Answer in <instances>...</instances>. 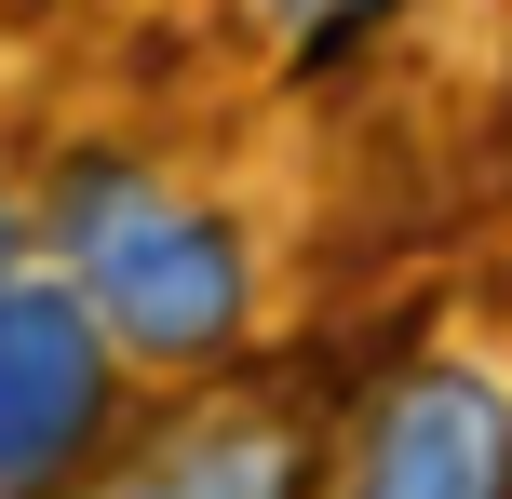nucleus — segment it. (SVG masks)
Masks as SVG:
<instances>
[{
    "label": "nucleus",
    "mask_w": 512,
    "mask_h": 499,
    "mask_svg": "<svg viewBox=\"0 0 512 499\" xmlns=\"http://www.w3.org/2000/svg\"><path fill=\"white\" fill-rule=\"evenodd\" d=\"M122 499H297V446L256 419H189V432H162V459Z\"/></svg>",
    "instance_id": "nucleus-4"
},
{
    "label": "nucleus",
    "mask_w": 512,
    "mask_h": 499,
    "mask_svg": "<svg viewBox=\"0 0 512 499\" xmlns=\"http://www.w3.org/2000/svg\"><path fill=\"white\" fill-rule=\"evenodd\" d=\"M108 405H122V338L81 284H0V499L68 486L108 446Z\"/></svg>",
    "instance_id": "nucleus-2"
},
{
    "label": "nucleus",
    "mask_w": 512,
    "mask_h": 499,
    "mask_svg": "<svg viewBox=\"0 0 512 499\" xmlns=\"http://www.w3.org/2000/svg\"><path fill=\"white\" fill-rule=\"evenodd\" d=\"M54 243L81 257V297L108 311V338L149 351V365H203V351L243 338V243L216 230V216L162 203L135 162H81L68 189H54Z\"/></svg>",
    "instance_id": "nucleus-1"
},
{
    "label": "nucleus",
    "mask_w": 512,
    "mask_h": 499,
    "mask_svg": "<svg viewBox=\"0 0 512 499\" xmlns=\"http://www.w3.org/2000/svg\"><path fill=\"white\" fill-rule=\"evenodd\" d=\"M14 257H27V216H14V203H0V284H14Z\"/></svg>",
    "instance_id": "nucleus-5"
},
{
    "label": "nucleus",
    "mask_w": 512,
    "mask_h": 499,
    "mask_svg": "<svg viewBox=\"0 0 512 499\" xmlns=\"http://www.w3.org/2000/svg\"><path fill=\"white\" fill-rule=\"evenodd\" d=\"M337 499H512V392L486 365H405Z\"/></svg>",
    "instance_id": "nucleus-3"
}]
</instances>
